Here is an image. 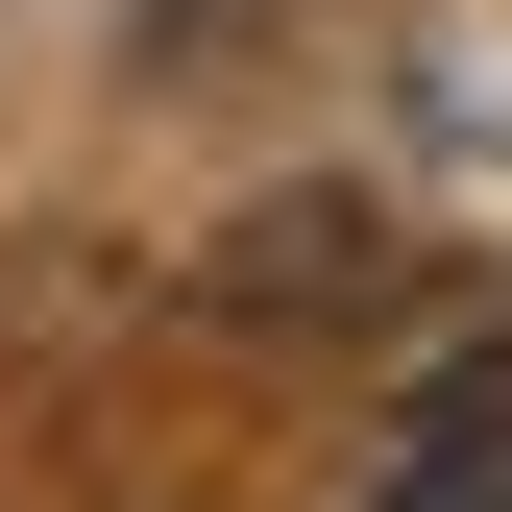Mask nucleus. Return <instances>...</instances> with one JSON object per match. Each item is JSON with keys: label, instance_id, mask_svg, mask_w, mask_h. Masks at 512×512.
Wrapping results in <instances>:
<instances>
[{"label": "nucleus", "instance_id": "1", "mask_svg": "<svg viewBox=\"0 0 512 512\" xmlns=\"http://www.w3.org/2000/svg\"><path fill=\"white\" fill-rule=\"evenodd\" d=\"M391 512H512V366H488V391H439V415L391 439Z\"/></svg>", "mask_w": 512, "mask_h": 512}]
</instances>
